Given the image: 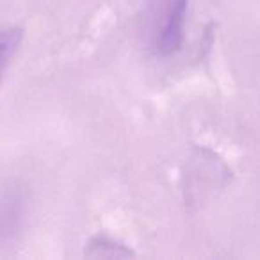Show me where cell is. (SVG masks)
Here are the masks:
<instances>
[{"mask_svg": "<svg viewBox=\"0 0 260 260\" xmlns=\"http://www.w3.org/2000/svg\"><path fill=\"white\" fill-rule=\"evenodd\" d=\"M185 16H187V0H171L162 30H160L159 41H157L160 54L164 55L175 54L182 47L184 29H185Z\"/></svg>", "mask_w": 260, "mask_h": 260, "instance_id": "6da1fadb", "label": "cell"}, {"mask_svg": "<svg viewBox=\"0 0 260 260\" xmlns=\"http://www.w3.org/2000/svg\"><path fill=\"white\" fill-rule=\"evenodd\" d=\"M22 29L20 27H9L0 30V82L4 79V73L8 66L11 64V59L15 52L18 50V45L22 41Z\"/></svg>", "mask_w": 260, "mask_h": 260, "instance_id": "7a4b0ae2", "label": "cell"}]
</instances>
